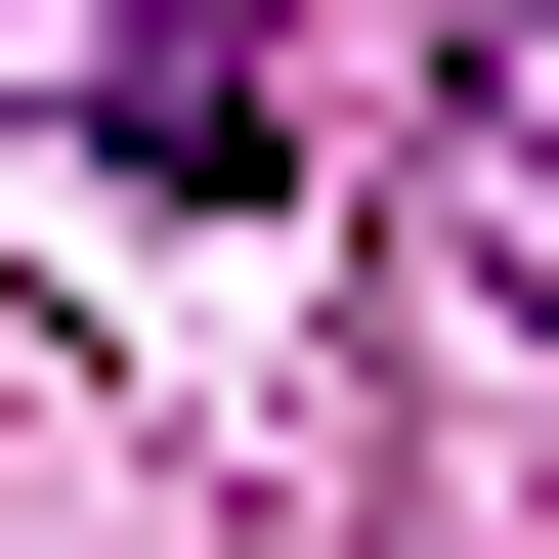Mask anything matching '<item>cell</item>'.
<instances>
[{"label": "cell", "instance_id": "1", "mask_svg": "<svg viewBox=\"0 0 559 559\" xmlns=\"http://www.w3.org/2000/svg\"><path fill=\"white\" fill-rule=\"evenodd\" d=\"M430 301H474V345H559V0H474V44H430Z\"/></svg>", "mask_w": 559, "mask_h": 559}, {"label": "cell", "instance_id": "2", "mask_svg": "<svg viewBox=\"0 0 559 559\" xmlns=\"http://www.w3.org/2000/svg\"><path fill=\"white\" fill-rule=\"evenodd\" d=\"M86 130L130 173H301V0H86Z\"/></svg>", "mask_w": 559, "mask_h": 559}]
</instances>
